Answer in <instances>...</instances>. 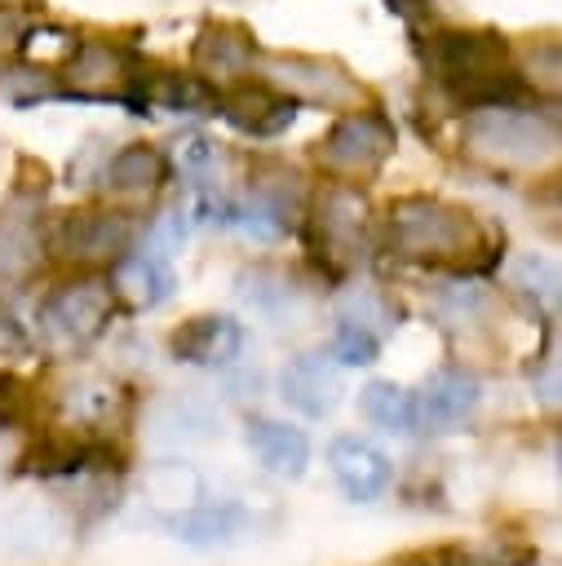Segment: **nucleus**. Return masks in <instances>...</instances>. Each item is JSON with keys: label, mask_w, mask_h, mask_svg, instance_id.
Segmentation results:
<instances>
[{"label": "nucleus", "mask_w": 562, "mask_h": 566, "mask_svg": "<svg viewBox=\"0 0 562 566\" xmlns=\"http://www.w3.org/2000/svg\"><path fill=\"white\" fill-rule=\"evenodd\" d=\"M385 239L394 256L416 261V265H465L487 252V239L473 212L447 199H429V195H407L389 203Z\"/></svg>", "instance_id": "1"}, {"label": "nucleus", "mask_w": 562, "mask_h": 566, "mask_svg": "<svg viewBox=\"0 0 562 566\" xmlns=\"http://www.w3.org/2000/svg\"><path fill=\"white\" fill-rule=\"evenodd\" d=\"M465 146L487 164L531 168L558 150V128H553V119L522 111L513 102H482L465 119Z\"/></svg>", "instance_id": "2"}, {"label": "nucleus", "mask_w": 562, "mask_h": 566, "mask_svg": "<svg viewBox=\"0 0 562 566\" xmlns=\"http://www.w3.org/2000/svg\"><path fill=\"white\" fill-rule=\"evenodd\" d=\"M429 62L438 71V80H447L451 88H460L469 102H509L504 93V66H509V49L500 35L491 31H443L429 44Z\"/></svg>", "instance_id": "3"}, {"label": "nucleus", "mask_w": 562, "mask_h": 566, "mask_svg": "<svg viewBox=\"0 0 562 566\" xmlns=\"http://www.w3.org/2000/svg\"><path fill=\"white\" fill-rule=\"evenodd\" d=\"M394 150V124L381 111H350L341 115L323 142H319V164L332 177H372Z\"/></svg>", "instance_id": "4"}, {"label": "nucleus", "mask_w": 562, "mask_h": 566, "mask_svg": "<svg viewBox=\"0 0 562 566\" xmlns=\"http://www.w3.org/2000/svg\"><path fill=\"white\" fill-rule=\"evenodd\" d=\"M111 314H115V292L97 274H80L71 283H62L40 305L44 332L58 336L62 345H89V340H97L111 327Z\"/></svg>", "instance_id": "5"}, {"label": "nucleus", "mask_w": 562, "mask_h": 566, "mask_svg": "<svg viewBox=\"0 0 562 566\" xmlns=\"http://www.w3.org/2000/svg\"><path fill=\"white\" fill-rule=\"evenodd\" d=\"M261 62V75L266 84L283 88L288 97L296 102H319V106H332V111H350L363 102V88L332 62L323 57H301V53H270V57H257Z\"/></svg>", "instance_id": "6"}, {"label": "nucleus", "mask_w": 562, "mask_h": 566, "mask_svg": "<svg viewBox=\"0 0 562 566\" xmlns=\"http://www.w3.org/2000/svg\"><path fill=\"white\" fill-rule=\"evenodd\" d=\"M412 398H416V429H425V433H456L478 411L482 385L465 367H438L420 385V394H412Z\"/></svg>", "instance_id": "7"}, {"label": "nucleus", "mask_w": 562, "mask_h": 566, "mask_svg": "<svg viewBox=\"0 0 562 566\" xmlns=\"http://www.w3.org/2000/svg\"><path fill=\"white\" fill-rule=\"evenodd\" d=\"M128 239L133 226L124 221V212H66L53 230V252L80 265H97L124 256Z\"/></svg>", "instance_id": "8"}, {"label": "nucleus", "mask_w": 562, "mask_h": 566, "mask_svg": "<svg viewBox=\"0 0 562 566\" xmlns=\"http://www.w3.org/2000/svg\"><path fill=\"white\" fill-rule=\"evenodd\" d=\"M310 221H314V248L323 256H336L341 265H350L367 234V199L350 186H327L314 199Z\"/></svg>", "instance_id": "9"}, {"label": "nucleus", "mask_w": 562, "mask_h": 566, "mask_svg": "<svg viewBox=\"0 0 562 566\" xmlns=\"http://www.w3.org/2000/svg\"><path fill=\"white\" fill-rule=\"evenodd\" d=\"M217 111L252 137H274L296 119V97H288L283 88L266 84V80H239L230 88L217 93Z\"/></svg>", "instance_id": "10"}, {"label": "nucleus", "mask_w": 562, "mask_h": 566, "mask_svg": "<svg viewBox=\"0 0 562 566\" xmlns=\"http://www.w3.org/2000/svg\"><path fill=\"white\" fill-rule=\"evenodd\" d=\"M142 75L133 71L128 53L106 44V40H84L71 62H66V88L62 93H80V97H124Z\"/></svg>", "instance_id": "11"}, {"label": "nucleus", "mask_w": 562, "mask_h": 566, "mask_svg": "<svg viewBox=\"0 0 562 566\" xmlns=\"http://www.w3.org/2000/svg\"><path fill=\"white\" fill-rule=\"evenodd\" d=\"M327 464H332L336 486H341L350 500H358V504L381 500L385 486H389V478H394L389 455H385L376 442L358 438V433H341V438L327 447Z\"/></svg>", "instance_id": "12"}, {"label": "nucleus", "mask_w": 562, "mask_h": 566, "mask_svg": "<svg viewBox=\"0 0 562 566\" xmlns=\"http://www.w3.org/2000/svg\"><path fill=\"white\" fill-rule=\"evenodd\" d=\"M168 349L190 367H230L243 354V327L230 314H195L173 332Z\"/></svg>", "instance_id": "13"}, {"label": "nucleus", "mask_w": 562, "mask_h": 566, "mask_svg": "<svg viewBox=\"0 0 562 566\" xmlns=\"http://www.w3.org/2000/svg\"><path fill=\"white\" fill-rule=\"evenodd\" d=\"M279 394H283V402L296 407L301 416L323 420V416H332L336 402H341V371H336V363L323 358V354H296V358H288V367H283V376H279Z\"/></svg>", "instance_id": "14"}, {"label": "nucleus", "mask_w": 562, "mask_h": 566, "mask_svg": "<svg viewBox=\"0 0 562 566\" xmlns=\"http://www.w3.org/2000/svg\"><path fill=\"white\" fill-rule=\"evenodd\" d=\"M106 283H111L115 301H124L128 310L142 314V310H155V305H164V301L173 296L177 274H173V265H168L164 252L142 248V252H124V256H115V274H111Z\"/></svg>", "instance_id": "15"}, {"label": "nucleus", "mask_w": 562, "mask_h": 566, "mask_svg": "<svg viewBox=\"0 0 562 566\" xmlns=\"http://www.w3.org/2000/svg\"><path fill=\"white\" fill-rule=\"evenodd\" d=\"M44 234L35 208H0V287H13L40 270Z\"/></svg>", "instance_id": "16"}, {"label": "nucleus", "mask_w": 562, "mask_h": 566, "mask_svg": "<svg viewBox=\"0 0 562 566\" xmlns=\"http://www.w3.org/2000/svg\"><path fill=\"white\" fill-rule=\"evenodd\" d=\"M252 455L274 473V478H301L305 464H310V438L283 420H270V416H252L248 429H243Z\"/></svg>", "instance_id": "17"}, {"label": "nucleus", "mask_w": 562, "mask_h": 566, "mask_svg": "<svg viewBox=\"0 0 562 566\" xmlns=\"http://www.w3.org/2000/svg\"><path fill=\"white\" fill-rule=\"evenodd\" d=\"M164 526L173 539H181L190 548H221L248 531V517L235 504H190V509L164 513Z\"/></svg>", "instance_id": "18"}, {"label": "nucleus", "mask_w": 562, "mask_h": 566, "mask_svg": "<svg viewBox=\"0 0 562 566\" xmlns=\"http://www.w3.org/2000/svg\"><path fill=\"white\" fill-rule=\"evenodd\" d=\"M257 44L248 31L239 27H204L199 40H195V66L204 71V80H226L235 84L239 75H252V62H257Z\"/></svg>", "instance_id": "19"}, {"label": "nucleus", "mask_w": 562, "mask_h": 566, "mask_svg": "<svg viewBox=\"0 0 562 566\" xmlns=\"http://www.w3.org/2000/svg\"><path fill=\"white\" fill-rule=\"evenodd\" d=\"M164 177H168V159L146 142L119 146L102 168V181L115 195H150V190L164 186Z\"/></svg>", "instance_id": "20"}, {"label": "nucleus", "mask_w": 562, "mask_h": 566, "mask_svg": "<svg viewBox=\"0 0 562 566\" xmlns=\"http://www.w3.org/2000/svg\"><path fill=\"white\" fill-rule=\"evenodd\" d=\"M358 411L389 433H416V398L394 380H367L358 389Z\"/></svg>", "instance_id": "21"}, {"label": "nucleus", "mask_w": 562, "mask_h": 566, "mask_svg": "<svg viewBox=\"0 0 562 566\" xmlns=\"http://www.w3.org/2000/svg\"><path fill=\"white\" fill-rule=\"evenodd\" d=\"M509 287L518 296H527L531 310H549L553 314V305H558V265L549 256H540V252H522V256L509 261Z\"/></svg>", "instance_id": "22"}, {"label": "nucleus", "mask_w": 562, "mask_h": 566, "mask_svg": "<svg viewBox=\"0 0 562 566\" xmlns=\"http://www.w3.org/2000/svg\"><path fill=\"white\" fill-rule=\"evenodd\" d=\"M177 217L186 221V230H217V226H235V203L208 186V181H195L181 199H177Z\"/></svg>", "instance_id": "23"}, {"label": "nucleus", "mask_w": 562, "mask_h": 566, "mask_svg": "<svg viewBox=\"0 0 562 566\" xmlns=\"http://www.w3.org/2000/svg\"><path fill=\"white\" fill-rule=\"evenodd\" d=\"M124 402V394L111 385V380H80V385H71L66 394H62V411L71 416V420H80V424H102V420H111V411Z\"/></svg>", "instance_id": "24"}, {"label": "nucleus", "mask_w": 562, "mask_h": 566, "mask_svg": "<svg viewBox=\"0 0 562 566\" xmlns=\"http://www.w3.org/2000/svg\"><path fill=\"white\" fill-rule=\"evenodd\" d=\"M155 429H159V438L195 442V438L212 433V411L204 402H195V398H168V402L155 407Z\"/></svg>", "instance_id": "25"}, {"label": "nucleus", "mask_w": 562, "mask_h": 566, "mask_svg": "<svg viewBox=\"0 0 562 566\" xmlns=\"http://www.w3.org/2000/svg\"><path fill=\"white\" fill-rule=\"evenodd\" d=\"M150 102L168 111H186V115H217V93L208 88L204 75H164Z\"/></svg>", "instance_id": "26"}, {"label": "nucleus", "mask_w": 562, "mask_h": 566, "mask_svg": "<svg viewBox=\"0 0 562 566\" xmlns=\"http://www.w3.org/2000/svg\"><path fill=\"white\" fill-rule=\"evenodd\" d=\"M58 93H62V84L44 66H9V71H0V97L13 102V106H35V102H49Z\"/></svg>", "instance_id": "27"}, {"label": "nucleus", "mask_w": 562, "mask_h": 566, "mask_svg": "<svg viewBox=\"0 0 562 566\" xmlns=\"http://www.w3.org/2000/svg\"><path fill=\"white\" fill-rule=\"evenodd\" d=\"M146 491H150V500H155V504L190 509V500H199L204 482H199V473H190L186 464H159V469H150Z\"/></svg>", "instance_id": "28"}, {"label": "nucleus", "mask_w": 562, "mask_h": 566, "mask_svg": "<svg viewBox=\"0 0 562 566\" xmlns=\"http://www.w3.org/2000/svg\"><path fill=\"white\" fill-rule=\"evenodd\" d=\"M332 358L341 367H372L381 358V336L358 323H336L332 332Z\"/></svg>", "instance_id": "29"}, {"label": "nucleus", "mask_w": 562, "mask_h": 566, "mask_svg": "<svg viewBox=\"0 0 562 566\" xmlns=\"http://www.w3.org/2000/svg\"><path fill=\"white\" fill-rule=\"evenodd\" d=\"M336 314H341V323H358V327H367V332H376V336H385V332L394 327L389 305H385L376 292H367V287L345 292L341 305H336Z\"/></svg>", "instance_id": "30"}, {"label": "nucleus", "mask_w": 562, "mask_h": 566, "mask_svg": "<svg viewBox=\"0 0 562 566\" xmlns=\"http://www.w3.org/2000/svg\"><path fill=\"white\" fill-rule=\"evenodd\" d=\"M31 416H35V385L13 376V371H0V424L27 429Z\"/></svg>", "instance_id": "31"}, {"label": "nucleus", "mask_w": 562, "mask_h": 566, "mask_svg": "<svg viewBox=\"0 0 562 566\" xmlns=\"http://www.w3.org/2000/svg\"><path fill=\"white\" fill-rule=\"evenodd\" d=\"M173 164L186 172V177H208L217 164H221V150H217V142L212 137H204V133H181L177 142H173Z\"/></svg>", "instance_id": "32"}, {"label": "nucleus", "mask_w": 562, "mask_h": 566, "mask_svg": "<svg viewBox=\"0 0 562 566\" xmlns=\"http://www.w3.org/2000/svg\"><path fill=\"white\" fill-rule=\"evenodd\" d=\"M0 354L4 358H18V354H31V332L22 323V314L0 296Z\"/></svg>", "instance_id": "33"}, {"label": "nucleus", "mask_w": 562, "mask_h": 566, "mask_svg": "<svg viewBox=\"0 0 562 566\" xmlns=\"http://www.w3.org/2000/svg\"><path fill=\"white\" fill-rule=\"evenodd\" d=\"M27 31H31V13L22 4H0V53L22 49Z\"/></svg>", "instance_id": "34"}]
</instances>
